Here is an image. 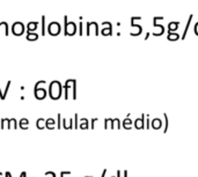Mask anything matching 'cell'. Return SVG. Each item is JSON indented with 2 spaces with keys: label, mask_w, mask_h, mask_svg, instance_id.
Here are the masks:
<instances>
[{
  "label": "cell",
  "mask_w": 198,
  "mask_h": 177,
  "mask_svg": "<svg viewBox=\"0 0 198 177\" xmlns=\"http://www.w3.org/2000/svg\"><path fill=\"white\" fill-rule=\"evenodd\" d=\"M88 127H89L88 123H80V125H79V129H81V130H86Z\"/></svg>",
  "instance_id": "18"
},
{
  "label": "cell",
  "mask_w": 198,
  "mask_h": 177,
  "mask_svg": "<svg viewBox=\"0 0 198 177\" xmlns=\"http://www.w3.org/2000/svg\"><path fill=\"white\" fill-rule=\"evenodd\" d=\"M145 120H146V118H145V115L143 113L140 118H137V119L134 120V127H136L137 130L145 129Z\"/></svg>",
  "instance_id": "4"
},
{
  "label": "cell",
  "mask_w": 198,
  "mask_h": 177,
  "mask_svg": "<svg viewBox=\"0 0 198 177\" xmlns=\"http://www.w3.org/2000/svg\"><path fill=\"white\" fill-rule=\"evenodd\" d=\"M163 118H165V129H163V132L166 133L168 131V127H169V123H168V116L167 113H163Z\"/></svg>",
  "instance_id": "14"
},
{
  "label": "cell",
  "mask_w": 198,
  "mask_h": 177,
  "mask_svg": "<svg viewBox=\"0 0 198 177\" xmlns=\"http://www.w3.org/2000/svg\"><path fill=\"white\" fill-rule=\"evenodd\" d=\"M45 175H48L49 177H56V174H55L53 171H46Z\"/></svg>",
  "instance_id": "23"
},
{
  "label": "cell",
  "mask_w": 198,
  "mask_h": 177,
  "mask_svg": "<svg viewBox=\"0 0 198 177\" xmlns=\"http://www.w3.org/2000/svg\"><path fill=\"white\" fill-rule=\"evenodd\" d=\"M62 127H64L66 130L73 129V118H70L69 122L66 120V118H63V120H62Z\"/></svg>",
  "instance_id": "7"
},
{
  "label": "cell",
  "mask_w": 198,
  "mask_h": 177,
  "mask_svg": "<svg viewBox=\"0 0 198 177\" xmlns=\"http://www.w3.org/2000/svg\"><path fill=\"white\" fill-rule=\"evenodd\" d=\"M43 85H45V81H43V80H42V81H38V82L36 84L35 88H34V95H35V97L38 98V100H43V98L46 96V89L41 87V86H43Z\"/></svg>",
  "instance_id": "2"
},
{
  "label": "cell",
  "mask_w": 198,
  "mask_h": 177,
  "mask_svg": "<svg viewBox=\"0 0 198 177\" xmlns=\"http://www.w3.org/2000/svg\"><path fill=\"white\" fill-rule=\"evenodd\" d=\"M36 27H37V23H35V22H31V23H29V27H28V29H29V30H34V29H36Z\"/></svg>",
  "instance_id": "20"
},
{
  "label": "cell",
  "mask_w": 198,
  "mask_h": 177,
  "mask_svg": "<svg viewBox=\"0 0 198 177\" xmlns=\"http://www.w3.org/2000/svg\"><path fill=\"white\" fill-rule=\"evenodd\" d=\"M95 122H98V118H93V119H92V129H94V127H95V126H94Z\"/></svg>",
  "instance_id": "24"
},
{
  "label": "cell",
  "mask_w": 198,
  "mask_h": 177,
  "mask_svg": "<svg viewBox=\"0 0 198 177\" xmlns=\"http://www.w3.org/2000/svg\"><path fill=\"white\" fill-rule=\"evenodd\" d=\"M124 177H127V171H126V170L124 171Z\"/></svg>",
  "instance_id": "29"
},
{
  "label": "cell",
  "mask_w": 198,
  "mask_h": 177,
  "mask_svg": "<svg viewBox=\"0 0 198 177\" xmlns=\"http://www.w3.org/2000/svg\"><path fill=\"white\" fill-rule=\"evenodd\" d=\"M0 177H5V174H2V173L0 171Z\"/></svg>",
  "instance_id": "30"
},
{
  "label": "cell",
  "mask_w": 198,
  "mask_h": 177,
  "mask_svg": "<svg viewBox=\"0 0 198 177\" xmlns=\"http://www.w3.org/2000/svg\"><path fill=\"white\" fill-rule=\"evenodd\" d=\"M105 174H107V169H104V170L102 171V175H101V177H105Z\"/></svg>",
  "instance_id": "27"
},
{
  "label": "cell",
  "mask_w": 198,
  "mask_h": 177,
  "mask_svg": "<svg viewBox=\"0 0 198 177\" xmlns=\"http://www.w3.org/2000/svg\"><path fill=\"white\" fill-rule=\"evenodd\" d=\"M71 174V171H62L60 173V177H66L67 175H70Z\"/></svg>",
  "instance_id": "22"
},
{
  "label": "cell",
  "mask_w": 198,
  "mask_h": 177,
  "mask_svg": "<svg viewBox=\"0 0 198 177\" xmlns=\"http://www.w3.org/2000/svg\"><path fill=\"white\" fill-rule=\"evenodd\" d=\"M120 175H122V171L120 170H117V175H116V177H120ZM115 177V176H112Z\"/></svg>",
  "instance_id": "26"
},
{
  "label": "cell",
  "mask_w": 198,
  "mask_h": 177,
  "mask_svg": "<svg viewBox=\"0 0 198 177\" xmlns=\"http://www.w3.org/2000/svg\"><path fill=\"white\" fill-rule=\"evenodd\" d=\"M36 127H37L38 130L45 129V127H46V119H44V118H38V119L36 120Z\"/></svg>",
  "instance_id": "8"
},
{
  "label": "cell",
  "mask_w": 198,
  "mask_h": 177,
  "mask_svg": "<svg viewBox=\"0 0 198 177\" xmlns=\"http://www.w3.org/2000/svg\"><path fill=\"white\" fill-rule=\"evenodd\" d=\"M74 129H78L79 127V124H78V113H75L74 115Z\"/></svg>",
  "instance_id": "21"
},
{
  "label": "cell",
  "mask_w": 198,
  "mask_h": 177,
  "mask_svg": "<svg viewBox=\"0 0 198 177\" xmlns=\"http://www.w3.org/2000/svg\"><path fill=\"white\" fill-rule=\"evenodd\" d=\"M0 129H17V120L15 118H2Z\"/></svg>",
  "instance_id": "3"
},
{
  "label": "cell",
  "mask_w": 198,
  "mask_h": 177,
  "mask_svg": "<svg viewBox=\"0 0 198 177\" xmlns=\"http://www.w3.org/2000/svg\"><path fill=\"white\" fill-rule=\"evenodd\" d=\"M80 123H88V119L87 118H81L80 119Z\"/></svg>",
  "instance_id": "25"
},
{
  "label": "cell",
  "mask_w": 198,
  "mask_h": 177,
  "mask_svg": "<svg viewBox=\"0 0 198 177\" xmlns=\"http://www.w3.org/2000/svg\"><path fill=\"white\" fill-rule=\"evenodd\" d=\"M85 177H93V176H85Z\"/></svg>",
  "instance_id": "32"
},
{
  "label": "cell",
  "mask_w": 198,
  "mask_h": 177,
  "mask_svg": "<svg viewBox=\"0 0 198 177\" xmlns=\"http://www.w3.org/2000/svg\"><path fill=\"white\" fill-rule=\"evenodd\" d=\"M152 127H153L154 130L161 129V127H162V120H161L160 118H154V119H152Z\"/></svg>",
  "instance_id": "9"
},
{
  "label": "cell",
  "mask_w": 198,
  "mask_h": 177,
  "mask_svg": "<svg viewBox=\"0 0 198 177\" xmlns=\"http://www.w3.org/2000/svg\"><path fill=\"white\" fill-rule=\"evenodd\" d=\"M7 174H8V177H12V174H10L9 171H7Z\"/></svg>",
  "instance_id": "31"
},
{
  "label": "cell",
  "mask_w": 198,
  "mask_h": 177,
  "mask_svg": "<svg viewBox=\"0 0 198 177\" xmlns=\"http://www.w3.org/2000/svg\"><path fill=\"white\" fill-rule=\"evenodd\" d=\"M37 34H28V36H27V38L28 39H37Z\"/></svg>",
  "instance_id": "19"
},
{
  "label": "cell",
  "mask_w": 198,
  "mask_h": 177,
  "mask_svg": "<svg viewBox=\"0 0 198 177\" xmlns=\"http://www.w3.org/2000/svg\"><path fill=\"white\" fill-rule=\"evenodd\" d=\"M62 115L60 113H57V129H62Z\"/></svg>",
  "instance_id": "16"
},
{
  "label": "cell",
  "mask_w": 198,
  "mask_h": 177,
  "mask_svg": "<svg viewBox=\"0 0 198 177\" xmlns=\"http://www.w3.org/2000/svg\"><path fill=\"white\" fill-rule=\"evenodd\" d=\"M112 129H120V122L118 118H115L112 122Z\"/></svg>",
  "instance_id": "15"
},
{
  "label": "cell",
  "mask_w": 198,
  "mask_h": 177,
  "mask_svg": "<svg viewBox=\"0 0 198 177\" xmlns=\"http://www.w3.org/2000/svg\"><path fill=\"white\" fill-rule=\"evenodd\" d=\"M56 126H57V124H56L55 118H48V119H46V129L53 130Z\"/></svg>",
  "instance_id": "10"
},
{
  "label": "cell",
  "mask_w": 198,
  "mask_h": 177,
  "mask_svg": "<svg viewBox=\"0 0 198 177\" xmlns=\"http://www.w3.org/2000/svg\"><path fill=\"white\" fill-rule=\"evenodd\" d=\"M49 94L52 100H58L62 95V85L59 81H52L49 88Z\"/></svg>",
  "instance_id": "1"
},
{
  "label": "cell",
  "mask_w": 198,
  "mask_h": 177,
  "mask_svg": "<svg viewBox=\"0 0 198 177\" xmlns=\"http://www.w3.org/2000/svg\"><path fill=\"white\" fill-rule=\"evenodd\" d=\"M112 122H114V119L105 118V120H104V129H112Z\"/></svg>",
  "instance_id": "13"
},
{
  "label": "cell",
  "mask_w": 198,
  "mask_h": 177,
  "mask_svg": "<svg viewBox=\"0 0 198 177\" xmlns=\"http://www.w3.org/2000/svg\"><path fill=\"white\" fill-rule=\"evenodd\" d=\"M133 124V122H132V119H130L129 117H126L124 120H123V126H125V125H132Z\"/></svg>",
  "instance_id": "17"
},
{
  "label": "cell",
  "mask_w": 198,
  "mask_h": 177,
  "mask_svg": "<svg viewBox=\"0 0 198 177\" xmlns=\"http://www.w3.org/2000/svg\"><path fill=\"white\" fill-rule=\"evenodd\" d=\"M9 86H10V81H8V84L6 85L5 90H1V88H0V98H1V100H5V98H6V95H7V93H8Z\"/></svg>",
  "instance_id": "11"
},
{
  "label": "cell",
  "mask_w": 198,
  "mask_h": 177,
  "mask_svg": "<svg viewBox=\"0 0 198 177\" xmlns=\"http://www.w3.org/2000/svg\"><path fill=\"white\" fill-rule=\"evenodd\" d=\"M13 32L15 35H21L23 32V24L21 22H16L13 26Z\"/></svg>",
  "instance_id": "6"
},
{
  "label": "cell",
  "mask_w": 198,
  "mask_h": 177,
  "mask_svg": "<svg viewBox=\"0 0 198 177\" xmlns=\"http://www.w3.org/2000/svg\"><path fill=\"white\" fill-rule=\"evenodd\" d=\"M28 125H29V120H28L27 118H22V119L20 120V123H19V126H20L22 130L28 129Z\"/></svg>",
  "instance_id": "12"
},
{
  "label": "cell",
  "mask_w": 198,
  "mask_h": 177,
  "mask_svg": "<svg viewBox=\"0 0 198 177\" xmlns=\"http://www.w3.org/2000/svg\"><path fill=\"white\" fill-rule=\"evenodd\" d=\"M131 127H132V125H125L124 126V129H126V130H130Z\"/></svg>",
  "instance_id": "28"
},
{
  "label": "cell",
  "mask_w": 198,
  "mask_h": 177,
  "mask_svg": "<svg viewBox=\"0 0 198 177\" xmlns=\"http://www.w3.org/2000/svg\"><path fill=\"white\" fill-rule=\"evenodd\" d=\"M59 30H60V27H59V24H58L57 22H52V23L49 26V32H50L51 35H57V34L59 32Z\"/></svg>",
  "instance_id": "5"
}]
</instances>
